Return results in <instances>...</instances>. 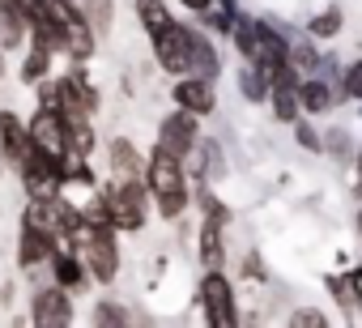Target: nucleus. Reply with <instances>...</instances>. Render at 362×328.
Returning a JSON list of instances; mask_svg holds the SVG:
<instances>
[{
    "instance_id": "1",
    "label": "nucleus",
    "mask_w": 362,
    "mask_h": 328,
    "mask_svg": "<svg viewBox=\"0 0 362 328\" xmlns=\"http://www.w3.org/2000/svg\"><path fill=\"white\" fill-rule=\"evenodd\" d=\"M145 184H149V197H153V209L162 218H184L188 209V171H184V158H175L166 149L153 145L149 162H145Z\"/></svg>"
},
{
    "instance_id": "2",
    "label": "nucleus",
    "mask_w": 362,
    "mask_h": 328,
    "mask_svg": "<svg viewBox=\"0 0 362 328\" xmlns=\"http://www.w3.org/2000/svg\"><path fill=\"white\" fill-rule=\"evenodd\" d=\"M103 192H107V201H111L115 230L132 235V230L145 226V218H149V201H153L145 180H115V175H111V184H107Z\"/></svg>"
},
{
    "instance_id": "3",
    "label": "nucleus",
    "mask_w": 362,
    "mask_h": 328,
    "mask_svg": "<svg viewBox=\"0 0 362 328\" xmlns=\"http://www.w3.org/2000/svg\"><path fill=\"white\" fill-rule=\"evenodd\" d=\"M119 230L115 226H86L81 230V260L98 286H111L119 277Z\"/></svg>"
},
{
    "instance_id": "4",
    "label": "nucleus",
    "mask_w": 362,
    "mask_h": 328,
    "mask_svg": "<svg viewBox=\"0 0 362 328\" xmlns=\"http://www.w3.org/2000/svg\"><path fill=\"white\" fill-rule=\"evenodd\" d=\"M197 303L205 311V324L209 328H230L239 324V303H235V286L222 269H205L201 286H197Z\"/></svg>"
},
{
    "instance_id": "5",
    "label": "nucleus",
    "mask_w": 362,
    "mask_h": 328,
    "mask_svg": "<svg viewBox=\"0 0 362 328\" xmlns=\"http://www.w3.org/2000/svg\"><path fill=\"white\" fill-rule=\"evenodd\" d=\"M52 13H56V22L64 30V56L73 64H86L94 56V47H98V35H94L86 9L77 5V0H52Z\"/></svg>"
},
{
    "instance_id": "6",
    "label": "nucleus",
    "mask_w": 362,
    "mask_h": 328,
    "mask_svg": "<svg viewBox=\"0 0 362 328\" xmlns=\"http://www.w3.org/2000/svg\"><path fill=\"white\" fill-rule=\"evenodd\" d=\"M153 145L166 149V153H175V158H192L197 145H201V115L175 107V111L158 124V141H153Z\"/></svg>"
},
{
    "instance_id": "7",
    "label": "nucleus",
    "mask_w": 362,
    "mask_h": 328,
    "mask_svg": "<svg viewBox=\"0 0 362 328\" xmlns=\"http://www.w3.org/2000/svg\"><path fill=\"white\" fill-rule=\"evenodd\" d=\"M149 43H153V60H158V69H166V73H175V77L192 73V56H188V26H184V22H170L166 30L149 35Z\"/></svg>"
},
{
    "instance_id": "8",
    "label": "nucleus",
    "mask_w": 362,
    "mask_h": 328,
    "mask_svg": "<svg viewBox=\"0 0 362 328\" xmlns=\"http://www.w3.org/2000/svg\"><path fill=\"white\" fill-rule=\"evenodd\" d=\"M30 141L39 145V149H47L52 158H73V136H69V119L60 115V111H52V107H39L30 119Z\"/></svg>"
},
{
    "instance_id": "9",
    "label": "nucleus",
    "mask_w": 362,
    "mask_h": 328,
    "mask_svg": "<svg viewBox=\"0 0 362 328\" xmlns=\"http://www.w3.org/2000/svg\"><path fill=\"white\" fill-rule=\"evenodd\" d=\"M30 324L39 328H69L73 324V298L64 286H43L35 298H30Z\"/></svg>"
},
{
    "instance_id": "10",
    "label": "nucleus",
    "mask_w": 362,
    "mask_h": 328,
    "mask_svg": "<svg viewBox=\"0 0 362 328\" xmlns=\"http://www.w3.org/2000/svg\"><path fill=\"white\" fill-rule=\"evenodd\" d=\"M60 252V239L35 222H22L18 230V264L22 269H39V264H52V256Z\"/></svg>"
},
{
    "instance_id": "11",
    "label": "nucleus",
    "mask_w": 362,
    "mask_h": 328,
    "mask_svg": "<svg viewBox=\"0 0 362 328\" xmlns=\"http://www.w3.org/2000/svg\"><path fill=\"white\" fill-rule=\"evenodd\" d=\"M170 98H175V107H184V111H192V115H214V107H218L214 81L201 77V73H184V77L175 81Z\"/></svg>"
},
{
    "instance_id": "12",
    "label": "nucleus",
    "mask_w": 362,
    "mask_h": 328,
    "mask_svg": "<svg viewBox=\"0 0 362 328\" xmlns=\"http://www.w3.org/2000/svg\"><path fill=\"white\" fill-rule=\"evenodd\" d=\"M30 145H35V141H30V124H26L18 111H0V153H5L9 167H18Z\"/></svg>"
},
{
    "instance_id": "13",
    "label": "nucleus",
    "mask_w": 362,
    "mask_h": 328,
    "mask_svg": "<svg viewBox=\"0 0 362 328\" xmlns=\"http://www.w3.org/2000/svg\"><path fill=\"white\" fill-rule=\"evenodd\" d=\"M188 56H192V73H201L209 81L222 77V56H218V47H214L205 26H188Z\"/></svg>"
},
{
    "instance_id": "14",
    "label": "nucleus",
    "mask_w": 362,
    "mask_h": 328,
    "mask_svg": "<svg viewBox=\"0 0 362 328\" xmlns=\"http://www.w3.org/2000/svg\"><path fill=\"white\" fill-rule=\"evenodd\" d=\"M52 281H56V286H64V290L73 294V290H86V281H94V277H90V269H86L81 252L60 247V252L52 256Z\"/></svg>"
},
{
    "instance_id": "15",
    "label": "nucleus",
    "mask_w": 362,
    "mask_h": 328,
    "mask_svg": "<svg viewBox=\"0 0 362 328\" xmlns=\"http://www.w3.org/2000/svg\"><path fill=\"white\" fill-rule=\"evenodd\" d=\"M145 153L128 141V136H115L111 141V175L115 180H145Z\"/></svg>"
},
{
    "instance_id": "16",
    "label": "nucleus",
    "mask_w": 362,
    "mask_h": 328,
    "mask_svg": "<svg viewBox=\"0 0 362 328\" xmlns=\"http://www.w3.org/2000/svg\"><path fill=\"white\" fill-rule=\"evenodd\" d=\"M222 226L218 218H205L201 222V235H197V252H201V264L205 269H226V239H222Z\"/></svg>"
},
{
    "instance_id": "17",
    "label": "nucleus",
    "mask_w": 362,
    "mask_h": 328,
    "mask_svg": "<svg viewBox=\"0 0 362 328\" xmlns=\"http://www.w3.org/2000/svg\"><path fill=\"white\" fill-rule=\"evenodd\" d=\"M197 22H201L209 35H235L239 5H235V0H205V5L197 9Z\"/></svg>"
},
{
    "instance_id": "18",
    "label": "nucleus",
    "mask_w": 362,
    "mask_h": 328,
    "mask_svg": "<svg viewBox=\"0 0 362 328\" xmlns=\"http://www.w3.org/2000/svg\"><path fill=\"white\" fill-rule=\"evenodd\" d=\"M298 98H303V111L307 115H324L337 107V86L328 77H303L298 81Z\"/></svg>"
},
{
    "instance_id": "19",
    "label": "nucleus",
    "mask_w": 362,
    "mask_h": 328,
    "mask_svg": "<svg viewBox=\"0 0 362 328\" xmlns=\"http://www.w3.org/2000/svg\"><path fill=\"white\" fill-rule=\"evenodd\" d=\"M269 107H273V119H277V124H294V119L303 115L298 77H286V81H277V86H273V94H269Z\"/></svg>"
},
{
    "instance_id": "20",
    "label": "nucleus",
    "mask_w": 362,
    "mask_h": 328,
    "mask_svg": "<svg viewBox=\"0 0 362 328\" xmlns=\"http://www.w3.org/2000/svg\"><path fill=\"white\" fill-rule=\"evenodd\" d=\"M290 69H294L298 81H303V77H320L324 56L315 52V39H311V43H307V39H290Z\"/></svg>"
},
{
    "instance_id": "21",
    "label": "nucleus",
    "mask_w": 362,
    "mask_h": 328,
    "mask_svg": "<svg viewBox=\"0 0 362 328\" xmlns=\"http://www.w3.org/2000/svg\"><path fill=\"white\" fill-rule=\"evenodd\" d=\"M328 294L349 311V315H362V281L354 273H332L328 277Z\"/></svg>"
},
{
    "instance_id": "22",
    "label": "nucleus",
    "mask_w": 362,
    "mask_h": 328,
    "mask_svg": "<svg viewBox=\"0 0 362 328\" xmlns=\"http://www.w3.org/2000/svg\"><path fill=\"white\" fill-rule=\"evenodd\" d=\"M136 22H141L145 35H158V30H166L175 22V13H170L166 0H136Z\"/></svg>"
},
{
    "instance_id": "23",
    "label": "nucleus",
    "mask_w": 362,
    "mask_h": 328,
    "mask_svg": "<svg viewBox=\"0 0 362 328\" xmlns=\"http://www.w3.org/2000/svg\"><path fill=\"white\" fill-rule=\"evenodd\" d=\"M239 90H243V98H247V102H269L273 81H269L256 64H243V69H239Z\"/></svg>"
},
{
    "instance_id": "24",
    "label": "nucleus",
    "mask_w": 362,
    "mask_h": 328,
    "mask_svg": "<svg viewBox=\"0 0 362 328\" xmlns=\"http://www.w3.org/2000/svg\"><path fill=\"white\" fill-rule=\"evenodd\" d=\"M341 22H345V18H341V9H337V5H328L324 13H315V18L307 22V39L328 43V39H337V35H341Z\"/></svg>"
},
{
    "instance_id": "25",
    "label": "nucleus",
    "mask_w": 362,
    "mask_h": 328,
    "mask_svg": "<svg viewBox=\"0 0 362 328\" xmlns=\"http://www.w3.org/2000/svg\"><path fill=\"white\" fill-rule=\"evenodd\" d=\"M47 73H52V52H43V47H35V43H30V52H26L22 69H18V77H22L26 86H39Z\"/></svg>"
},
{
    "instance_id": "26",
    "label": "nucleus",
    "mask_w": 362,
    "mask_h": 328,
    "mask_svg": "<svg viewBox=\"0 0 362 328\" xmlns=\"http://www.w3.org/2000/svg\"><path fill=\"white\" fill-rule=\"evenodd\" d=\"M81 9H86V18H90V26H94V35L103 39V35H111V22H115V0H81Z\"/></svg>"
},
{
    "instance_id": "27",
    "label": "nucleus",
    "mask_w": 362,
    "mask_h": 328,
    "mask_svg": "<svg viewBox=\"0 0 362 328\" xmlns=\"http://www.w3.org/2000/svg\"><path fill=\"white\" fill-rule=\"evenodd\" d=\"M324 153L337 158V162H354V158H358L354 136H349L345 128H328V132H324Z\"/></svg>"
},
{
    "instance_id": "28",
    "label": "nucleus",
    "mask_w": 362,
    "mask_h": 328,
    "mask_svg": "<svg viewBox=\"0 0 362 328\" xmlns=\"http://www.w3.org/2000/svg\"><path fill=\"white\" fill-rule=\"evenodd\" d=\"M77 209H81V222H86V226H115L107 192H94V197H90L86 205H77Z\"/></svg>"
},
{
    "instance_id": "29",
    "label": "nucleus",
    "mask_w": 362,
    "mask_h": 328,
    "mask_svg": "<svg viewBox=\"0 0 362 328\" xmlns=\"http://www.w3.org/2000/svg\"><path fill=\"white\" fill-rule=\"evenodd\" d=\"M94 324H103V328H119V324H128V311H124L115 298H98V307H94Z\"/></svg>"
},
{
    "instance_id": "30",
    "label": "nucleus",
    "mask_w": 362,
    "mask_h": 328,
    "mask_svg": "<svg viewBox=\"0 0 362 328\" xmlns=\"http://www.w3.org/2000/svg\"><path fill=\"white\" fill-rule=\"evenodd\" d=\"M341 98H354V102H362V60H354V64H345L341 69Z\"/></svg>"
},
{
    "instance_id": "31",
    "label": "nucleus",
    "mask_w": 362,
    "mask_h": 328,
    "mask_svg": "<svg viewBox=\"0 0 362 328\" xmlns=\"http://www.w3.org/2000/svg\"><path fill=\"white\" fill-rule=\"evenodd\" d=\"M294 141L303 149H311V153H324V132H315L307 119H294Z\"/></svg>"
},
{
    "instance_id": "32",
    "label": "nucleus",
    "mask_w": 362,
    "mask_h": 328,
    "mask_svg": "<svg viewBox=\"0 0 362 328\" xmlns=\"http://www.w3.org/2000/svg\"><path fill=\"white\" fill-rule=\"evenodd\" d=\"M290 328H328V320L315 307H294L290 311Z\"/></svg>"
},
{
    "instance_id": "33",
    "label": "nucleus",
    "mask_w": 362,
    "mask_h": 328,
    "mask_svg": "<svg viewBox=\"0 0 362 328\" xmlns=\"http://www.w3.org/2000/svg\"><path fill=\"white\" fill-rule=\"evenodd\" d=\"M243 277L247 281H269V269H264V256L260 252H247L243 256Z\"/></svg>"
},
{
    "instance_id": "34",
    "label": "nucleus",
    "mask_w": 362,
    "mask_h": 328,
    "mask_svg": "<svg viewBox=\"0 0 362 328\" xmlns=\"http://www.w3.org/2000/svg\"><path fill=\"white\" fill-rule=\"evenodd\" d=\"M201 209H205V218H218V222H230V209H226V205H222L218 197H209V192L201 197Z\"/></svg>"
},
{
    "instance_id": "35",
    "label": "nucleus",
    "mask_w": 362,
    "mask_h": 328,
    "mask_svg": "<svg viewBox=\"0 0 362 328\" xmlns=\"http://www.w3.org/2000/svg\"><path fill=\"white\" fill-rule=\"evenodd\" d=\"M13 9H22L26 13V22H35V18H43L47 13V0H9Z\"/></svg>"
},
{
    "instance_id": "36",
    "label": "nucleus",
    "mask_w": 362,
    "mask_h": 328,
    "mask_svg": "<svg viewBox=\"0 0 362 328\" xmlns=\"http://www.w3.org/2000/svg\"><path fill=\"white\" fill-rule=\"evenodd\" d=\"M354 226H358V239H362V205H358V222Z\"/></svg>"
},
{
    "instance_id": "37",
    "label": "nucleus",
    "mask_w": 362,
    "mask_h": 328,
    "mask_svg": "<svg viewBox=\"0 0 362 328\" xmlns=\"http://www.w3.org/2000/svg\"><path fill=\"white\" fill-rule=\"evenodd\" d=\"M354 277H358V281H362V264H358V269H354Z\"/></svg>"
},
{
    "instance_id": "38",
    "label": "nucleus",
    "mask_w": 362,
    "mask_h": 328,
    "mask_svg": "<svg viewBox=\"0 0 362 328\" xmlns=\"http://www.w3.org/2000/svg\"><path fill=\"white\" fill-rule=\"evenodd\" d=\"M0 56H5V47H0ZM0 73H5V64H0Z\"/></svg>"
},
{
    "instance_id": "39",
    "label": "nucleus",
    "mask_w": 362,
    "mask_h": 328,
    "mask_svg": "<svg viewBox=\"0 0 362 328\" xmlns=\"http://www.w3.org/2000/svg\"><path fill=\"white\" fill-rule=\"evenodd\" d=\"M358 111H362V102H358Z\"/></svg>"
}]
</instances>
